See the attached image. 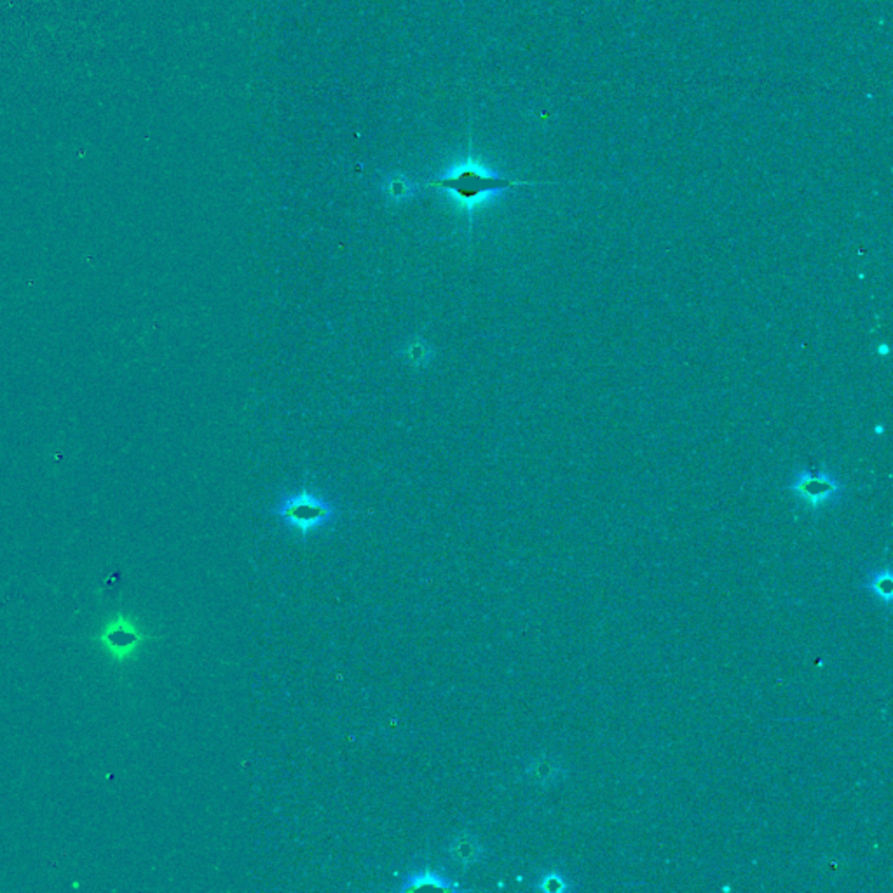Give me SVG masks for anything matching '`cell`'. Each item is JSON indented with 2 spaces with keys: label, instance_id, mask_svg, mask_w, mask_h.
Here are the masks:
<instances>
[{
  "label": "cell",
  "instance_id": "obj_1",
  "mask_svg": "<svg viewBox=\"0 0 893 893\" xmlns=\"http://www.w3.org/2000/svg\"><path fill=\"white\" fill-rule=\"evenodd\" d=\"M536 183L537 181L503 177L485 168L484 164L468 159L452 166L442 177L430 180L426 187L449 194L454 200V203L460 206V209H464L471 219L473 209L485 203L487 200L518 187H529Z\"/></svg>",
  "mask_w": 893,
  "mask_h": 893
},
{
  "label": "cell",
  "instance_id": "obj_9",
  "mask_svg": "<svg viewBox=\"0 0 893 893\" xmlns=\"http://www.w3.org/2000/svg\"><path fill=\"white\" fill-rule=\"evenodd\" d=\"M387 194L393 198V200H404V198H409L410 192H412V185H410L407 180L404 177H395V179L389 180L387 181V187H386Z\"/></svg>",
  "mask_w": 893,
  "mask_h": 893
},
{
  "label": "cell",
  "instance_id": "obj_4",
  "mask_svg": "<svg viewBox=\"0 0 893 893\" xmlns=\"http://www.w3.org/2000/svg\"><path fill=\"white\" fill-rule=\"evenodd\" d=\"M424 887L438 888L443 892H460V885L454 879H451L449 876H445L443 872L426 868L414 870V872H410L409 876H405L404 885L400 887V892H414V890H419Z\"/></svg>",
  "mask_w": 893,
  "mask_h": 893
},
{
  "label": "cell",
  "instance_id": "obj_2",
  "mask_svg": "<svg viewBox=\"0 0 893 893\" xmlns=\"http://www.w3.org/2000/svg\"><path fill=\"white\" fill-rule=\"evenodd\" d=\"M273 513L280 518L284 527L304 537L332 526L337 518L333 503L307 488L281 498Z\"/></svg>",
  "mask_w": 893,
  "mask_h": 893
},
{
  "label": "cell",
  "instance_id": "obj_8",
  "mask_svg": "<svg viewBox=\"0 0 893 893\" xmlns=\"http://www.w3.org/2000/svg\"><path fill=\"white\" fill-rule=\"evenodd\" d=\"M537 888L543 890V892L561 893L563 890H567V883H565V879L562 878L561 874L550 872V874H546L544 878L539 879Z\"/></svg>",
  "mask_w": 893,
  "mask_h": 893
},
{
  "label": "cell",
  "instance_id": "obj_5",
  "mask_svg": "<svg viewBox=\"0 0 893 893\" xmlns=\"http://www.w3.org/2000/svg\"><path fill=\"white\" fill-rule=\"evenodd\" d=\"M449 855L452 860L460 862L462 866H471L482 859L484 848L475 836L464 833L451 842Z\"/></svg>",
  "mask_w": 893,
  "mask_h": 893
},
{
  "label": "cell",
  "instance_id": "obj_6",
  "mask_svg": "<svg viewBox=\"0 0 893 893\" xmlns=\"http://www.w3.org/2000/svg\"><path fill=\"white\" fill-rule=\"evenodd\" d=\"M869 591L879 599V602L890 606L892 604L893 597V580L892 572L890 569H883V571H878L874 572L870 578H869L868 585Z\"/></svg>",
  "mask_w": 893,
  "mask_h": 893
},
{
  "label": "cell",
  "instance_id": "obj_7",
  "mask_svg": "<svg viewBox=\"0 0 893 893\" xmlns=\"http://www.w3.org/2000/svg\"><path fill=\"white\" fill-rule=\"evenodd\" d=\"M527 773L539 784H546V782H555L559 778L561 767L548 758H539L533 765L529 766Z\"/></svg>",
  "mask_w": 893,
  "mask_h": 893
},
{
  "label": "cell",
  "instance_id": "obj_3",
  "mask_svg": "<svg viewBox=\"0 0 893 893\" xmlns=\"http://www.w3.org/2000/svg\"><path fill=\"white\" fill-rule=\"evenodd\" d=\"M787 490L806 508L815 511L836 503L842 498L844 487L831 471L808 468L795 473Z\"/></svg>",
  "mask_w": 893,
  "mask_h": 893
}]
</instances>
